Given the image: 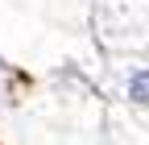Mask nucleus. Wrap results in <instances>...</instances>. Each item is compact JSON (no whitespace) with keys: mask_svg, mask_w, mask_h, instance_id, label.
<instances>
[{"mask_svg":"<svg viewBox=\"0 0 149 145\" xmlns=\"http://www.w3.org/2000/svg\"><path fill=\"white\" fill-rule=\"evenodd\" d=\"M124 96L133 104H149V66H133L124 79Z\"/></svg>","mask_w":149,"mask_h":145,"instance_id":"1","label":"nucleus"}]
</instances>
